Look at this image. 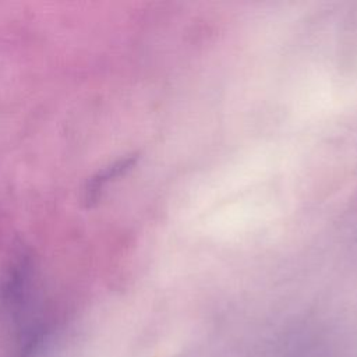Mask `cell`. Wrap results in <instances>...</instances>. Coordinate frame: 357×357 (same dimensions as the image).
<instances>
[{
  "label": "cell",
  "instance_id": "obj_1",
  "mask_svg": "<svg viewBox=\"0 0 357 357\" xmlns=\"http://www.w3.org/2000/svg\"><path fill=\"white\" fill-rule=\"evenodd\" d=\"M127 165H128L127 160H121L93 174L85 187V202L88 205H92L93 202H96L100 198L105 188L109 185V183L113 181L116 177H119L121 172L127 167Z\"/></svg>",
  "mask_w": 357,
  "mask_h": 357
}]
</instances>
